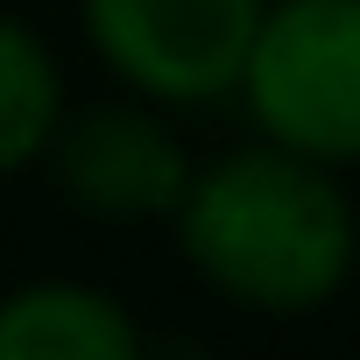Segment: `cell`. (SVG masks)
I'll use <instances>...</instances> for the list:
<instances>
[{
    "label": "cell",
    "instance_id": "3957f363",
    "mask_svg": "<svg viewBox=\"0 0 360 360\" xmlns=\"http://www.w3.org/2000/svg\"><path fill=\"white\" fill-rule=\"evenodd\" d=\"M262 8L269 0H78V29L120 92L191 113L233 99Z\"/></svg>",
    "mask_w": 360,
    "mask_h": 360
},
{
    "label": "cell",
    "instance_id": "8992f818",
    "mask_svg": "<svg viewBox=\"0 0 360 360\" xmlns=\"http://www.w3.org/2000/svg\"><path fill=\"white\" fill-rule=\"evenodd\" d=\"M64 64L57 50L0 8V176H22L50 155V134L64 120Z\"/></svg>",
    "mask_w": 360,
    "mask_h": 360
},
{
    "label": "cell",
    "instance_id": "277c9868",
    "mask_svg": "<svg viewBox=\"0 0 360 360\" xmlns=\"http://www.w3.org/2000/svg\"><path fill=\"white\" fill-rule=\"evenodd\" d=\"M57 169V191L92 212V219H169L176 198H184L198 155L184 148V134L169 127V106H148V99H106V106H85L57 120L50 134V155Z\"/></svg>",
    "mask_w": 360,
    "mask_h": 360
},
{
    "label": "cell",
    "instance_id": "5b68a950",
    "mask_svg": "<svg viewBox=\"0 0 360 360\" xmlns=\"http://www.w3.org/2000/svg\"><path fill=\"white\" fill-rule=\"evenodd\" d=\"M148 332L106 283L36 276L0 290V360H141Z\"/></svg>",
    "mask_w": 360,
    "mask_h": 360
},
{
    "label": "cell",
    "instance_id": "6da1fadb",
    "mask_svg": "<svg viewBox=\"0 0 360 360\" xmlns=\"http://www.w3.org/2000/svg\"><path fill=\"white\" fill-rule=\"evenodd\" d=\"M169 233L212 297L255 318H318L360 269V212L339 169L262 134L191 169Z\"/></svg>",
    "mask_w": 360,
    "mask_h": 360
},
{
    "label": "cell",
    "instance_id": "7a4b0ae2",
    "mask_svg": "<svg viewBox=\"0 0 360 360\" xmlns=\"http://www.w3.org/2000/svg\"><path fill=\"white\" fill-rule=\"evenodd\" d=\"M248 127L325 169L360 162V0H269L240 85Z\"/></svg>",
    "mask_w": 360,
    "mask_h": 360
}]
</instances>
